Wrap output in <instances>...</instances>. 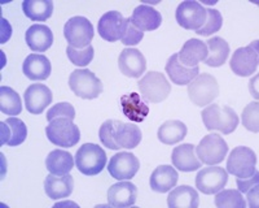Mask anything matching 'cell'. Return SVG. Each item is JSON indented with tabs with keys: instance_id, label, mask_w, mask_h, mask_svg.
I'll list each match as a JSON object with an SVG mask.
<instances>
[{
	"instance_id": "obj_1",
	"label": "cell",
	"mask_w": 259,
	"mask_h": 208,
	"mask_svg": "<svg viewBox=\"0 0 259 208\" xmlns=\"http://www.w3.org/2000/svg\"><path fill=\"white\" fill-rule=\"evenodd\" d=\"M99 137L101 143L109 150H133L142 142L143 135L138 125L118 120H106L100 126Z\"/></svg>"
},
{
	"instance_id": "obj_2",
	"label": "cell",
	"mask_w": 259,
	"mask_h": 208,
	"mask_svg": "<svg viewBox=\"0 0 259 208\" xmlns=\"http://www.w3.org/2000/svg\"><path fill=\"white\" fill-rule=\"evenodd\" d=\"M201 116L207 130H217L223 134L233 133L240 121L233 108L221 104H209V107L202 111Z\"/></svg>"
},
{
	"instance_id": "obj_3",
	"label": "cell",
	"mask_w": 259,
	"mask_h": 208,
	"mask_svg": "<svg viewBox=\"0 0 259 208\" xmlns=\"http://www.w3.org/2000/svg\"><path fill=\"white\" fill-rule=\"evenodd\" d=\"M106 154L100 146L95 143H84L75 154V165L84 176H96L106 166Z\"/></svg>"
},
{
	"instance_id": "obj_4",
	"label": "cell",
	"mask_w": 259,
	"mask_h": 208,
	"mask_svg": "<svg viewBox=\"0 0 259 208\" xmlns=\"http://www.w3.org/2000/svg\"><path fill=\"white\" fill-rule=\"evenodd\" d=\"M46 134L51 143L60 147H73L80 140V130L78 125L68 117H57L50 121L46 128Z\"/></svg>"
},
{
	"instance_id": "obj_5",
	"label": "cell",
	"mask_w": 259,
	"mask_h": 208,
	"mask_svg": "<svg viewBox=\"0 0 259 208\" xmlns=\"http://www.w3.org/2000/svg\"><path fill=\"white\" fill-rule=\"evenodd\" d=\"M188 96L197 107L209 106L219 96L218 81L209 73H201L188 83Z\"/></svg>"
},
{
	"instance_id": "obj_6",
	"label": "cell",
	"mask_w": 259,
	"mask_h": 208,
	"mask_svg": "<svg viewBox=\"0 0 259 208\" xmlns=\"http://www.w3.org/2000/svg\"><path fill=\"white\" fill-rule=\"evenodd\" d=\"M71 91L82 99H96L103 94V82L89 69H77L69 77Z\"/></svg>"
},
{
	"instance_id": "obj_7",
	"label": "cell",
	"mask_w": 259,
	"mask_h": 208,
	"mask_svg": "<svg viewBox=\"0 0 259 208\" xmlns=\"http://www.w3.org/2000/svg\"><path fill=\"white\" fill-rule=\"evenodd\" d=\"M256 155L249 147L239 146L231 151L227 159V172L237 179H249L256 172Z\"/></svg>"
},
{
	"instance_id": "obj_8",
	"label": "cell",
	"mask_w": 259,
	"mask_h": 208,
	"mask_svg": "<svg viewBox=\"0 0 259 208\" xmlns=\"http://www.w3.org/2000/svg\"><path fill=\"white\" fill-rule=\"evenodd\" d=\"M140 95L149 103H161L171 94V85L159 72H149L138 82Z\"/></svg>"
},
{
	"instance_id": "obj_9",
	"label": "cell",
	"mask_w": 259,
	"mask_h": 208,
	"mask_svg": "<svg viewBox=\"0 0 259 208\" xmlns=\"http://www.w3.org/2000/svg\"><path fill=\"white\" fill-rule=\"evenodd\" d=\"M94 26L89 18L83 16H75L66 21L64 26V36L69 46L78 50L89 47L94 39Z\"/></svg>"
},
{
	"instance_id": "obj_10",
	"label": "cell",
	"mask_w": 259,
	"mask_h": 208,
	"mask_svg": "<svg viewBox=\"0 0 259 208\" xmlns=\"http://www.w3.org/2000/svg\"><path fill=\"white\" fill-rule=\"evenodd\" d=\"M228 152V145L219 134H209L201 140L196 147V155L201 163L206 165H217L222 163Z\"/></svg>"
},
{
	"instance_id": "obj_11",
	"label": "cell",
	"mask_w": 259,
	"mask_h": 208,
	"mask_svg": "<svg viewBox=\"0 0 259 208\" xmlns=\"http://www.w3.org/2000/svg\"><path fill=\"white\" fill-rule=\"evenodd\" d=\"M258 41H254L246 47H240L233 52L230 66L236 76L249 77L255 73L258 69Z\"/></svg>"
},
{
	"instance_id": "obj_12",
	"label": "cell",
	"mask_w": 259,
	"mask_h": 208,
	"mask_svg": "<svg viewBox=\"0 0 259 208\" xmlns=\"http://www.w3.org/2000/svg\"><path fill=\"white\" fill-rule=\"evenodd\" d=\"M207 13L206 8L198 2L194 0H186L178 6L175 18L177 22L186 30H196L203 26L206 21Z\"/></svg>"
},
{
	"instance_id": "obj_13",
	"label": "cell",
	"mask_w": 259,
	"mask_h": 208,
	"mask_svg": "<svg viewBox=\"0 0 259 208\" xmlns=\"http://www.w3.org/2000/svg\"><path fill=\"white\" fill-rule=\"evenodd\" d=\"M227 182H228V172L222 166H206L196 176V187L206 195L221 191Z\"/></svg>"
},
{
	"instance_id": "obj_14",
	"label": "cell",
	"mask_w": 259,
	"mask_h": 208,
	"mask_svg": "<svg viewBox=\"0 0 259 208\" xmlns=\"http://www.w3.org/2000/svg\"><path fill=\"white\" fill-rule=\"evenodd\" d=\"M140 168V161L136 158L133 152H118L113 155L112 159L109 160L108 170L113 179L118 181H123V180H131L135 177Z\"/></svg>"
},
{
	"instance_id": "obj_15",
	"label": "cell",
	"mask_w": 259,
	"mask_h": 208,
	"mask_svg": "<svg viewBox=\"0 0 259 208\" xmlns=\"http://www.w3.org/2000/svg\"><path fill=\"white\" fill-rule=\"evenodd\" d=\"M26 110L32 115H40L52 103V91L43 83H32L24 94Z\"/></svg>"
},
{
	"instance_id": "obj_16",
	"label": "cell",
	"mask_w": 259,
	"mask_h": 208,
	"mask_svg": "<svg viewBox=\"0 0 259 208\" xmlns=\"http://www.w3.org/2000/svg\"><path fill=\"white\" fill-rule=\"evenodd\" d=\"M118 66L126 77L139 78L147 71V60L136 48H124L118 59Z\"/></svg>"
},
{
	"instance_id": "obj_17",
	"label": "cell",
	"mask_w": 259,
	"mask_h": 208,
	"mask_svg": "<svg viewBox=\"0 0 259 208\" xmlns=\"http://www.w3.org/2000/svg\"><path fill=\"white\" fill-rule=\"evenodd\" d=\"M138 199V187L130 181H119L108 190V203L112 207H131Z\"/></svg>"
},
{
	"instance_id": "obj_18",
	"label": "cell",
	"mask_w": 259,
	"mask_h": 208,
	"mask_svg": "<svg viewBox=\"0 0 259 208\" xmlns=\"http://www.w3.org/2000/svg\"><path fill=\"white\" fill-rule=\"evenodd\" d=\"M172 165L180 170V172H193L200 169L202 163L196 155V147L191 143H183L177 146L171 154Z\"/></svg>"
},
{
	"instance_id": "obj_19",
	"label": "cell",
	"mask_w": 259,
	"mask_h": 208,
	"mask_svg": "<svg viewBox=\"0 0 259 208\" xmlns=\"http://www.w3.org/2000/svg\"><path fill=\"white\" fill-rule=\"evenodd\" d=\"M165 71L166 73H167L168 78L171 80V82L178 85V86L188 85V83H191L194 78L200 75V68H198V66L188 68V66L183 65L182 62L179 61L178 54L171 55V56L168 57L167 62H166Z\"/></svg>"
},
{
	"instance_id": "obj_20",
	"label": "cell",
	"mask_w": 259,
	"mask_h": 208,
	"mask_svg": "<svg viewBox=\"0 0 259 208\" xmlns=\"http://www.w3.org/2000/svg\"><path fill=\"white\" fill-rule=\"evenodd\" d=\"M74 180L73 176L64 175H48L45 180V191L48 198L53 200L69 198L73 193Z\"/></svg>"
},
{
	"instance_id": "obj_21",
	"label": "cell",
	"mask_w": 259,
	"mask_h": 208,
	"mask_svg": "<svg viewBox=\"0 0 259 208\" xmlns=\"http://www.w3.org/2000/svg\"><path fill=\"white\" fill-rule=\"evenodd\" d=\"M124 17L118 11H109L99 20L97 30L101 38L106 42H117L121 39L122 26H123Z\"/></svg>"
},
{
	"instance_id": "obj_22",
	"label": "cell",
	"mask_w": 259,
	"mask_h": 208,
	"mask_svg": "<svg viewBox=\"0 0 259 208\" xmlns=\"http://www.w3.org/2000/svg\"><path fill=\"white\" fill-rule=\"evenodd\" d=\"M2 128V145L16 147L25 142L27 137V128L22 120L17 117H9L0 122Z\"/></svg>"
},
{
	"instance_id": "obj_23",
	"label": "cell",
	"mask_w": 259,
	"mask_h": 208,
	"mask_svg": "<svg viewBox=\"0 0 259 208\" xmlns=\"http://www.w3.org/2000/svg\"><path fill=\"white\" fill-rule=\"evenodd\" d=\"M178 56H179V61L184 66H188V68L198 66V64L201 61H205L207 57L206 43L200 39H189L184 43Z\"/></svg>"
},
{
	"instance_id": "obj_24",
	"label": "cell",
	"mask_w": 259,
	"mask_h": 208,
	"mask_svg": "<svg viewBox=\"0 0 259 208\" xmlns=\"http://www.w3.org/2000/svg\"><path fill=\"white\" fill-rule=\"evenodd\" d=\"M25 39L31 51L46 52L53 43V33L47 25L35 24L26 30Z\"/></svg>"
},
{
	"instance_id": "obj_25",
	"label": "cell",
	"mask_w": 259,
	"mask_h": 208,
	"mask_svg": "<svg viewBox=\"0 0 259 208\" xmlns=\"http://www.w3.org/2000/svg\"><path fill=\"white\" fill-rule=\"evenodd\" d=\"M131 21L142 31H153L161 26L162 16L153 7L142 4L134 9Z\"/></svg>"
},
{
	"instance_id": "obj_26",
	"label": "cell",
	"mask_w": 259,
	"mask_h": 208,
	"mask_svg": "<svg viewBox=\"0 0 259 208\" xmlns=\"http://www.w3.org/2000/svg\"><path fill=\"white\" fill-rule=\"evenodd\" d=\"M22 72L31 81L47 80L51 75L50 59L40 54L29 55L22 64Z\"/></svg>"
},
{
	"instance_id": "obj_27",
	"label": "cell",
	"mask_w": 259,
	"mask_h": 208,
	"mask_svg": "<svg viewBox=\"0 0 259 208\" xmlns=\"http://www.w3.org/2000/svg\"><path fill=\"white\" fill-rule=\"evenodd\" d=\"M179 180V175L171 165H159L150 176V189L156 193H167L174 189Z\"/></svg>"
},
{
	"instance_id": "obj_28",
	"label": "cell",
	"mask_w": 259,
	"mask_h": 208,
	"mask_svg": "<svg viewBox=\"0 0 259 208\" xmlns=\"http://www.w3.org/2000/svg\"><path fill=\"white\" fill-rule=\"evenodd\" d=\"M198 204V193L188 185L174 187L167 196V205L170 208H197Z\"/></svg>"
},
{
	"instance_id": "obj_29",
	"label": "cell",
	"mask_w": 259,
	"mask_h": 208,
	"mask_svg": "<svg viewBox=\"0 0 259 208\" xmlns=\"http://www.w3.org/2000/svg\"><path fill=\"white\" fill-rule=\"evenodd\" d=\"M121 107L124 116L131 121L142 122L149 115V107L140 99V95L136 92H131V94H126L122 96Z\"/></svg>"
},
{
	"instance_id": "obj_30",
	"label": "cell",
	"mask_w": 259,
	"mask_h": 208,
	"mask_svg": "<svg viewBox=\"0 0 259 208\" xmlns=\"http://www.w3.org/2000/svg\"><path fill=\"white\" fill-rule=\"evenodd\" d=\"M187 131L188 129L184 122L179 121V120H168L159 126L157 137L162 143L172 146L182 142L186 138Z\"/></svg>"
},
{
	"instance_id": "obj_31",
	"label": "cell",
	"mask_w": 259,
	"mask_h": 208,
	"mask_svg": "<svg viewBox=\"0 0 259 208\" xmlns=\"http://www.w3.org/2000/svg\"><path fill=\"white\" fill-rule=\"evenodd\" d=\"M206 46L207 57L205 60V64L207 66H212V68L223 65L230 56V45L221 37H212L206 42Z\"/></svg>"
},
{
	"instance_id": "obj_32",
	"label": "cell",
	"mask_w": 259,
	"mask_h": 208,
	"mask_svg": "<svg viewBox=\"0 0 259 208\" xmlns=\"http://www.w3.org/2000/svg\"><path fill=\"white\" fill-rule=\"evenodd\" d=\"M46 166L52 175H68L74 168V159L70 152L64 150H53L46 159Z\"/></svg>"
},
{
	"instance_id": "obj_33",
	"label": "cell",
	"mask_w": 259,
	"mask_h": 208,
	"mask_svg": "<svg viewBox=\"0 0 259 208\" xmlns=\"http://www.w3.org/2000/svg\"><path fill=\"white\" fill-rule=\"evenodd\" d=\"M25 16L31 21H47L53 13L52 0H25L22 3Z\"/></svg>"
},
{
	"instance_id": "obj_34",
	"label": "cell",
	"mask_w": 259,
	"mask_h": 208,
	"mask_svg": "<svg viewBox=\"0 0 259 208\" xmlns=\"http://www.w3.org/2000/svg\"><path fill=\"white\" fill-rule=\"evenodd\" d=\"M0 111L9 116H17L22 112V101L20 95L8 86L0 87Z\"/></svg>"
},
{
	"instance_id": "obj_35",
	"label": "cell",
	"mask_w": 259,
	"mask_h": 208,
	"mask_svg": "<svg viewBox=\"0 0 259 208\" xmlns=\"http://www.w3.org/2000/svg\"><path fill=\"white\" fill-rule=\"evenodd\" d=\"M215 205L218 208H245L246 202L239 190H233V189L223 190L222 189L215 195Z\"/></svg>"
},
{
	"instance_id": "obj_36",
	"label": "cell",
	"mask_w": 259,
	"mask_h": 208,
	"mask_svg": "<svg viewBox=\"0 0 259 208\" xmlns=\"http://www.w3.org/2000/svg\"><path fill=\"white\" fill-rule=\"evenodd\" d=\"M206 13H207V17L206 21H205V24L201 29H198L196 33L198 36H202V37H209L211 34L217 33L219 30L222 29L223 26V17H222L221 12L217 11L214 8H207L206 9Z\"/></svg>"
},
{
	"instance_id": "obj_37",
	"label": "cell",
	"mask_w": 259,
	"mask_h": 208,
	"mask_svg": "<svg viewBox=\"0 0 259 208\" xmlns=\"http://www.w3.org/2000/svg\"><path fill=\"white\" fill-rule=\"evenodd\" d=\"M144 38V31L135 26L133 24L131 18H124L123 26H122L121 31V39L119 41L123 43L124 46H136Z\"/></svg>"
},
{
	"instance_id": "obj_38",
	"label": "cell",
	"mask_w": 259,
	"mask_h": 208,
	"mask_svg": "<svg viewBox=\"0 0 259 208\" xmlns=\"http://www.w3.org/2000/svg\"><path fill=\"white\" fill-rule=\"evenodd\" d=\"M66 55H68L69 60H70L71 64H74V65L87 66L94 60L95 50L91 45L89 47L82 48V50H78V48H74L69 46L66 48Z\"/></svg>"
},
{
	"instance_id": "obj_39",
	"label": "cell",
	"mask_w": 259,
	"mask_h": 208,
	"mask_svg": "<svg viewBox=\"0 0 259 208\" xmlns=\"http://www.w3.org/2000/svg\"><path fill=\"white\" fill-rule=\"evenodd\" d=\"M259 104L258 101H253V103L247 104L244 108L241 115L242 125L249 131L253 133H258L259 131Z\"/></svg>"
},
{
	"instance_id": "obj_40",
	"label": "cell",
	"mask_w": 259,
	"mask_h": 208,
	"mask_svg": "<svg viewBox=\"0 0 259 208\" xmlns=\"http://www.w3.org/2000/svg\"><path fill=\"white\" fill-rule=\"evenodd\" d=\"M57 117H68V119L74 120L75 119V110L68 101H62V103L55 104L52 108L47 112V120L48 122L52 120L57 119Z\"/></svg>"
},
{
	"instance_id": "obj_41",
	"label": "cell",
	"mask_w": 259,
	"mask_h": 208,
	"mask_svg": "<svg viewBox=\"0 0 259 208\" xmlns=\"http://www.w3.org/2000/svg\"><path fill=\"white\" fill-rule=\"evenodd\" d=\"M258 181H259V175L258 172H255V175L249 177V179H237L236 180V184H237L240 193L246 194V191L249 190V189H251L254 185H258Z\"/></svg>"
},
{
	"instance_id": "obj_42",
	"label": "cell",
	"mask_w": 259,
	"mask_h": 208,
	"mask_svg": "<svg viewBox=\"0 0 259 208\" xmlns=\"http://www.w3.org/2000/svg\"><path fill=\"white\" fill-rule=\"evenodd\" d=\"M247 194V202H249V207L255 208L258 207V185H254L251 189L246 191Z\"/></svg>"
}]
</instances>
